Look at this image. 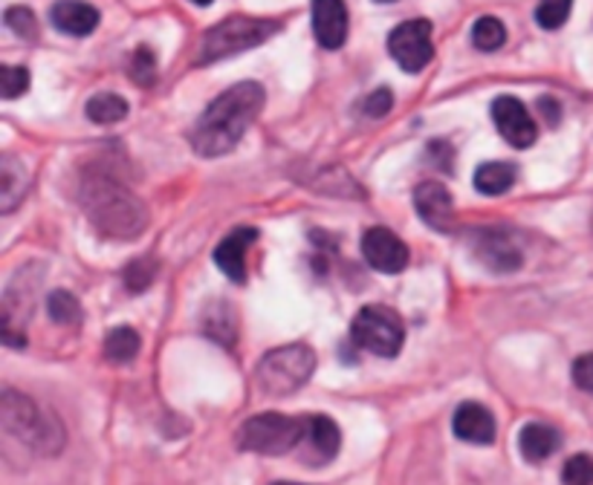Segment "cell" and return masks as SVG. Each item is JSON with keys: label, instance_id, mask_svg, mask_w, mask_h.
<instances>
[{"label": "cell", "instance_id": "14", "mask_svg": "<svg viewBox=\"0 0 593 485\" xmlns=\"http://www.w3.org/2000/svg\"><path fill=\"white\" fill-rule=\"evenodd\" d=\"M312 32L328 49H339L348 41V7L344 0H312Z\"/></svg>", "mask_w": 593, "mask_h": 485}, {"label": "cell", "instance_id": "3", "mask_svg": "<svg viewBox=\"0 0 593 485\" xmlns=\"http://www.w3.org/2000/svg\"><path fill=\"white\" fill-rule=\"evenodd\" d=\"M307 431V416L287 414H259L246 419L238 433V445L250 454L284 456L298 451Z\"/></svg>", "mask_w": 593, "mask_h": 485}, {"label": "cell", "instance_id": "26", "mask_svg": "<svg viewBox=\"0 0 593 485\" xmlns=\"http://www.w3.org/2000/svg\"><path fill=\"white\" fill-rule=\"evenodd\" d=\"M564 485H593V456L576 454L564 462L562 469Z\"/></svg>", "mask_w": 593, "mask_h": 485}, {"label": "cell", "instance_id": "19", "mask_svg": "<svg viewBox=\"0 0 593 485\" xmlns=\"http://www.w3.org/2000/svg\"><path fill=\"white\" fill-rule=\"evenodd\" d=\"M26 191V168L24 162L15 156L0 159V214H12L18 202L24 200Z\"/></svg>", "mask_w": 593, "mask_h": 485}, {"label": "cell", "instance_id": "25", "mask_svg": "<svg viewBox=\"0 0 593 485\" xmlns=\"http://www.w3.org/2000/svg\"><path fill=\"white\" fill-rule=\"evenodd\" d=\"M570 7H573V0H539L536 21L541 30H559L570 18Z\"/></svg>", "mask_w": 593, "mask_h": 485}, {"label": "cell", "instance_id": "23", "mask_svg": "<svg viewBox=\"0 0 593 485\" xmlns=\"http://www.w3.org/2000/svg\"><path fill=\"white\" fill-rule=\"evenodd\" d=\"M472 41H475L477 49L484 53H495L507 41V30L498 18H477L475 26H472Z\"/></svg>", "mask_w": 593, "mask_h": 485}, {"label": "cell", "instance_id": "17", "mask_svg": "<svg viewBox=\"0 0 593 485\" xmlns=\"http://www.w3.org/2000/svg\"><path fill=\"white\" fill-rule=\"evenodd\" d=\"M50 21L64 35H76L85 38L99 26V9L85 3V0H58L50 12Z\"/></svg>", "mask_w": 593, "mask_h": 485}, {"label": "cell", "instance_id": "27", "mask_svg": "<svg viewBox=\"0 0 593 485\" xmlns=\"http://www.w3.org/2000/svg\"><path fill=\"white\" fill-rule=\"evenodd\" d=\"M30 90V73L24 67H3L0 69V96L3 99H18Z\"/></svg>", "mask_w": 593, "mask_h": 485}, {"label": "cell", "instance_id": "2", "mask_svg": "<svg viewBox=\"0 0 593 485\" xmlns=\"http://www.w3.org/2000/svg\"><path fill=\"white\" fill-rule=\"evenodd\" d=\"M81 206L96 229L117 240L140 238L149 229V208L125 185L105 174H90L81 185Z\"/></svg>", "mask_w": 593, "mask_h": 485}, {"label": "cell", "instance_id": "30", "mask_svg": "<svg viewBox=\"0 0 593 485\" xmlns=\"http://www.w3.org/2000/svg\"><path fill=\"white\" fill-rule=\"evenodd\" d=\"M131 76L140 81V85H154L156 78V58L149 46H140L136 53L131 55Z\"/></svg>", "mask_w": 593, "mask_h": 485}, {"label": "cell", "instance_id": "31", "mask_svg": "<svg viewBox=\"0 0 593 485\" xmlns=\"http://www.w3.org/2000/svg\"><path fill=\"white\" fill-rule=\"evenodd\" d=\"M391 108H394V92H391L388 87H380V90H374L365 99V104H362L365 115H371V119H383V115L391 113Z\"/></svg>", "mask_w": 593, "mask_h": 485}, {"label": "cell", "instance_id": "18", "mask_svg": "<svg viewBox=\"0 0 593 485\" xmlns=\"http://www.w3.org/2000/svg\"><path fill=\"white\" fill-rule=\"evenodd\" d=\"M559 445H562V437L550 425L530 422L524 425L521 433H518V451L527 462H545L547 456H553Z\"/></svg>", "mask_w": 593, "mask_h": 485}, {"label": "cell", "instance_id": "33", "mask_svg": "<svg viewBox=\"0 0 593 485\" xmlns=\"http://www.w3.org/2000/svg\"><path fill=\"white\" fill-rule=\"evenodd\" d=\"M539 113L545 115V122L550 124V128H556V124H559V119H562L559 101H553V99H541L539 101Z\"/></svg>", "mask_w": 593, "mask_h": 485}, {"label": "cell", "instance_id": "9", "mask_svg": "<svg viewBox=\"0 0 593 485\" xmlns=\"http://www.w3.org/2000/svg\"><path fill=\"white\" fill-rule=\"evenodd\" d=\"M339 448H342L339 425H336L330 416H321V414L307 416L305 439H301V445H298V451H301V462H307V465H312V469H321V465H328V462L336 460Z\"/></svg>", "mask_w": 593, "mask_h": 485}, {"label": "cell", "instance_id": "34", "mask_svg": "<svg viewBox=\"0 0 593 485\" xmlns=\"http://www.w3.org/2000/svg\"><path fill=\"white\" fill-rule=\"evenodd\" d=\"M191 3H197V7H211L215 0H191Z\"/></svg>", "mask_w": 593, "mask_h": 485}, {"label": "cell", "instance_id": "28", "mask_svg": "<svg viewBox=\"0 0 593 485\" xmlns=\"http://www.w3.org/2000/svg\"><path fill=\"white\" fill-rule=\"evenodd\" d=\"M154 277H156L154 261H151V257H142V261H133L125 269V286L131 293H145Z\"/></svg>", "mask_w": 593, "mask_h": 485}, {"label": "cell", "instance_id": "36", "mask_svg": "<svg viewBox=\"0 0 593 485\" xmlns=\"http://www.w3.org/2000/svg\"><path fill=\"white\" fill-rule=\"evenodd\" d=\"M380 3H394V0H380Z\"/></svg>", "mask_w": 593, "mask_h": 485}, {"label": "cell", "instance_id": "21", "mask_svg": "<svg viewBox=\"0 0 593 485\" xmlns=\"http://www.w3.org/2000/svg\"><path fill=\"white\" fill-rule=\"evenodd\" d=\"M128 115V101L117 92H99L87 101V119L96 124H117Z\"/></svg>", "mask_w": 593, "mask_h": 485}, {"label": "cell", "instance_id": "10", "mask_svg": "<svg viewBox=\"0 0 593 485\" xmlns=\"http://www.w3.org/2000/svg\"><path fill=\"white\" fill-rule=\"evenodd\" d=\"M362 254L365 261L383 275H399L408 266V246L394 234V231L376 225L367 229L362 238Z\"/></svg>", "mask_w": 593, "mask_h": 485}, {"label": "cell", "instance_id": "35", "mask_svg": "<svg viewBox=\"0 0 593 485\" xmlns=\"http://www.w3.org/2000/svg\"><path fill=\"white\" fill-rule=\"evenodd\" d=\"M275 485H301V483H275Z\"/></svg>", "mask_w": 593, "mask_h": 485}, {"label": "cell", "instance_id": "6", "mask_svg": "<svg viewBox=\"0 0 593 485\" xmlns=\"http://www.w3.org/2000/svg\"><path fill=\"white\" fill-rule=\"evenodd\" d=\"M0 416H3V431L15 437L18 442H24L35 451H44V454H55L62 448V428H50L35 408V401L21 396V393L3 390Z\"/></svg>", "mask_w": 593, "mask_h": 485}, {"label": "cell", "instance_id": "20", "mask_svg": "<svg viewBox=\"0 0 593 485\" xmlns=\"http://www.w3.org/2000/svg\"><path fill=\"white\" fill-rule=\"evenodd\" d=\"M516 183V168L507 162H486L475 170V188L486 197H498V194L509 191Z\"/></svg>", "mask_w": 593, "mask_h": 485}, {"label": "cell", "instance_id": "24", "mask_svg": "<svg viewBox=\"0 0 593 485\" xmlns=\"http://www.w3.org/2000/svg\"><path fill=\"white\" fill-rule=\"evenodd\" d=\"M47 309H50V318H53L55 323H78L81 321V304L76 300V295H70L67 289H55V293H50L47 298Z\"/></svg>", "mask_w": 593, "mask_h": 485}, {"label": "cell", "instance_id": "15", "mask_svg": "<svg viewBox=\"0 0 593 485\" xmlns=\"http://www.w3.org/2000/svg\"><path fill=\"white\" fill-rule=\"evenodd\" d=\"M259 240L255 229H234L229 238H223L218 249H215V263L220 272L234 280V284H246V252Z\"/></svg>", "mask_w": 593, "mask_h": 485}, {"label": "cell", "instance_id": "32", "mask_svg": "<svg viewBox=\"0 0 593 485\" xmlns=\"http://www.w3.org/2000/svg\"><path fill=\"white\" fill-rule=\"evenodd\" d=\"M570 373H573V382H576L579 390L593 393V353L579 355L573 367H570Z\"/></svg>", "mask_w": 593, "mask_h": 485}, {"label": "cell", "instance_id": "29", "mask_svg": "<svg viewBox=\"0 0 593 485\" xmlns=\"http://www.w3.org/2000/svg\"><path fill=\"white\" fill-rule=\"evenodd\" d=\"M3 23H7L12 32H18L21 38H35V32H39V21H35V15H32V9H26V7L7 9Z\"/></svg>", "mask_w": 593, "mask_h": 485}, {"label": "cell", "instance_id": "7", "mask_svg": "<svg viewBox=\"0 0 593 485\" xmlns=\"http://www.w3.org/2000/svg\"><path fill=\"white\" fill-rule=\"evenodd\" d=\"M353 344L380 359H394L406 341V323L388 307H362L351 323Z\"/></svg>", "mask_w": 593, "mask_h": 485}, {"label": "cell", "instance_id": "22", "mask_svg": "<svg viewBox=\"0 0 593 485\" xmlns=\"http://www.w3.org/2000/svg\"><path fill=\"white\" fill-rule=\"evenodd\" d=\"M140 353V335L131 327H117V330L108 332V341H105V355L110 362L125 364L131 362L133 355Z\"/></svg>", "mask_w": 593, "mask_h": 485}, {"label": "cell", "instance_id": "13", "mask_svg": "<svg viewBox=\"0 0 593 485\" xmlns=\"http://www.w3.org/2000/svg\"><path fill=\"white\" fill-rule=\"evenodd\" d=\"M475 257L492 272H516L521 269L524 252L516 240L504 231H486L475 243Z\"/></svg>", "mask_w": 593, "mask_h": 485}, {"label": "cell", "instance_id": "12", "mask_svg": "<svg viewBox=\"0 0 593 485\" xmlns=\"http://www.w3.org/2000/svg\"><path fill=\"white\" fill-rule=\"evenodd\" d=\"M414 208L426 220V225L438 231H452L454 225V202L449 188L440 183H420L414 188Z\"/></svg>", "mask_w": 593, "mask_h": 485}, {"label": "cell", "instance_id": "1", "mask_svg": "<svg viewBox=\"0 0 593 485\" xmlns=\"http://www.w3.org/2000/svg\"><path fill=\"white\" fill-rule=\"evenodd\" d=\"M266 92L259 81H241L229 87L211 101L206 113L197 119L191 131V147L200 156H223L229 154L243 139L246 128L259 119L264 108Z\"/></svg>", "mask_w": 593, "mask_h": 485}, {"label": "cell", "instance_id": "4", "mask_svg": "<svg viewBox=\"0 0 593 485\" xmlns=\"http://www.w3.org/2000/svg\"><path fill=\"white\" fill-rule=\"evenodd\" d=\"M316 370V353L307 344L278 346L261 359L255 378L266 396H289L310 382Z\"/></svg>", "mask_w": 593, "mask_h": 485}, {"label": "cell", "instance_id": "16", "mask_svg": "<svg viewBox=\"0 0 593 485\" xmlns=\"http://www.w3.org/2000/svg\"><path fill=\"white\" fill-rule=\"evenodd\" d=\"M452 428L454 437L472 442V445H492L495 442V416L477 401H463L461 408L454 410Z\"/></svg>", "mask_w": 593, "mask_h": 485}, {"label": "cell", "instance_id": "8", "mask_svg": "<svg viewBox=\"0 0 593 485\" xmlns=\"http://www.w3.org/2000/svg\"><path fill=\"white\" fill-rule=\"evenodd\" d=\"M388 53L406 73H420V69L429 67V62L435 58L431 23L422 21V18L399 23L397 30L388 35Z\"/></svg>", "mask_w": 593, "mask_h": 485}, {"label": "cell", "instance_id": "11", "mask_svg": "<svg viewBox=\"0 0 593 485\" xmlns=\"http://www.w3.org/2000/svg\"><path fill=\"white\" fill-rule=\"evenodd\" d=\"M492 122L513 147H530L539 136L530 110L513 96H501V99L492 101Z\"/></svg>", "mask_w": 593, "mask_h": 485}, {"label": "cell", "instance_id": "5", "mask_svg": "<svg viewBox=\"0 0 593 485\" xmlns=\"http://www.w3.org/2000/svg\"><path fill=\"white\" fill-rule=\"evenodd\" d=\"M282 30L278 21H264V18H246L234 15L220 21L218 26H211L206 32L204 44H200V64L220 62L234 53L252 49V46L264 44L266 38H273L275 32Z\"/></svg>", "mask_w": 593, "mask_h": 485}]
</instances>
